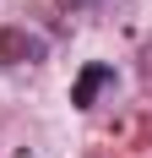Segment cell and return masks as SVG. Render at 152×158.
Here are the masks:
<instances>
[{"label":"cell","instance_id":"6da1fadb","mask_svg":"<svg viewBox=\"0 0 152 158\" xmlns=\"http://www.w3.org/2000/svg\"><path fill=\"white\" fill-rule=\"evenodd\" d=\"M103 87H114V65H103V60H92L82 77H76V87H71V104L76 109H92V98L103 93Z\"/></svg>","mask_w":152,"mask_h":158},{"label":"cell","instance_id":"7a4b0ae2","mask_svg":"<svg viewBox=\"0 0 152 158\" xmlns=\"http://www.w3.org/2000/svg\"><path fill=\"white\" fill-rule=\"evenodd\" d=\"M76 6H82V0H76Z\"/></svg>","mask_w":152,"mask_h":158}]
</instances>
